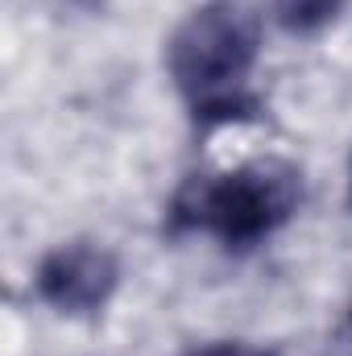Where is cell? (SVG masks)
Masks as SVG:
<instances>
[{"label":"cell","mask_w":352,"mask_h":356,"mask_svg":"<svg viewBox=\"0 0 352 356\" xmlns=\"http://www.w3.org/2000/svg\"><path fill=\"white\" fill-rule=\"evenodd\" d=\"M257 21L232 0L199 4L166 42V67L199 124L257 116L249 75L257 63Z\"/></svg>","instance_id":"6da1fadb"},{"label":"cell","mask_w":352,"mask_h":356,"mask_svg":"<svg viewBox=\"0 0 352 356\" xmlns=\"http://www.w3.org/2000/svg\"><path fill=\"white\" fill-rule=\"evenodd\" d=\"M298 207V170L253 162L228 175H191L170 203L175 232H211L228 249H249L278 232Z\"/></svg>","instance_id":"7a4b0ae2"},{"label":"cell","mask_w":352,"mask_h":356,"mask_svg":"<svg viewBox=\"0 0 352 356\" xmlns=\"http://www.w3.org/2000/svg\"><path fill=\"white\" fill-rule=\"evenodd\" d=\"M116 282H120V266L112 249H104L99 241H67L50 249L33 277L38 298L71 319H88L95 311H104Z\"/></svg>","instance_id":"3957f363"},{"label":"cell","mask_w":352,"mask_h":356,"mask_svg":"<svg viewBox=\"0 0 352 356\" xmlns=\"http://www.w3.org/2000/svg\"><path fill=\"white\" fill-rule=\"evenodd\" d=\"M344 4H349V0H273V17H278V25H282L286 33L307 38V33L328 29V25L344 13Z\"/></svg>","instance_id":"277c9868"},{"label":"cell","mask_w":352,"mask_h":356,"mask_svg":"<svg viewBox=\"0 0 352 356\" xmlns=\"http://www.w3.org/2000/svg\"><path fill=\"white\" fill-rule=\"evenodd\" d=\"M195 356H269V353H257V348H245V344H216V348H203Z\"/></svg>","instance_id":"5b68a950"}]
</instances>
